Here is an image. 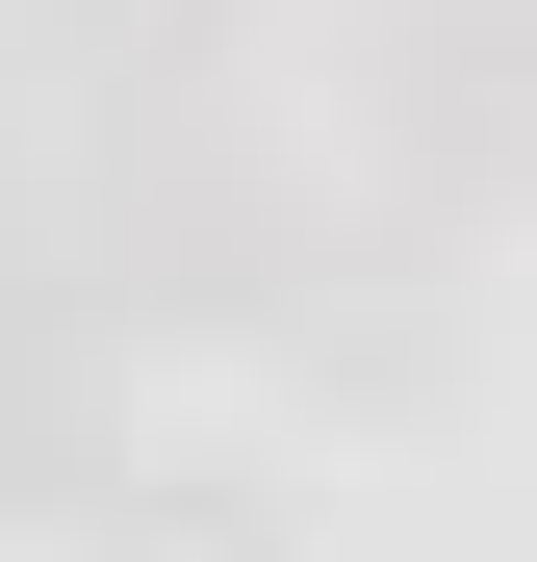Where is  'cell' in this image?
I'll return each instance as SVG.
<instances>
[{
  "instance_id": "1",
  "label": "cell",
  "mask_w": 537,
  "mask_h": 562,
  "mask_svg": "<svg viewBox=\"0 0 537 562\" xmlns=\"http://www.w3.org/2000/svg\"><path fill=\"white\" fill-rule=\"evenodd\" d=\"M358 154H384L435 231L512 205V179H537V0H410L384 77H358Z\"/></svg>"
},
{
  "instance_id": "2",
  "label": "cell",
  "mask_w": 537,
  "mask_h": 562,
  "mask_svg": "<svg viewBox=\"0 0 537 562\" xmlns=\"http://www.w3.org/2000/svg\"><path fill=\"white\" fill-rule=\"evenodd\" d=\"M128 486V333L0 231V512H103Z\"/></svg>"
},
{
  "instance_id": "3",
  "label": "cell",
  "mask_w": 537,
  "mask_h": 562,
  "mask_svg": "<svg viewBox=\"0 0 537 562\" xmlns=\"http://www.w3.org/2000/svg\"><path fill=\"white\" fill-rule=\"evenodd\" d=\"M256 333H282V358H333L358 409H410L435 358H461V307H435V256H410V231H358V256L307 231V256H282V307H256Z\"/></svg>"
},
{
  "instance_id": "4",
  "label": "cell",
  "mask_w": 537,
  "mask_h": 562,
  "mask_svg": "<svg viewBox=\"0 0 537 562\" xmlns=\"http://www.w3.org/2000/svg\"><path fill=\"white\" fill-rule=\"evenodd\" d=\"M77 537H103V562H307V537H282V486H256V460H128V486L77 512Z\"/></svg>"
},
{
  "instance_id": "5",
  "label": "cell",
  "mask_w": 537,
  "mask_h": 562,
  "mask_svg": "<svg viewBox=\"0 0 537 562\" xmlns=\"http://www.w3.org/2000/svg\"><path fill=\"white\" fill-rule=\"evenodd\" d=\"M26 52L77 77V103H128V77L179 103V77H231V0H26Z\"/></svg>"
}]
</instances>
